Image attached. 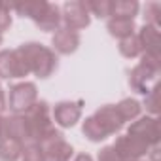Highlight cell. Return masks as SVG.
<instances>
[{"label": "cell", "instance_id": "25", "mask_svg": "<svg viewBox=\"0 0 161 161\" xmlns=\"http://www.w3.org/2000/svg\"><path fill=\"white\" fill-rule=\"evenodd\" d=\"M159 15H161V6L157 2H150L146 4L144 8V25H150V27H155L159 29Z\"/></svg>", "mask_w": 161, "mask_h": 161}, {"label": "cell", "instance_id": "14", "mask_svg": "<svg viewBox=\"0 0 161 161\" xmlns=\"http://www.w3.org/2000/svg\"><path fill=\"white\" fill-rule=\"evenodd\" d=\"M34 25L40 31H44V32H55V31H59L61 29V8L57 4L47 2V8L34 21Z\"/></svg>", "mask_w": 161, "mask_h": 161}, {"label": "cell", "instance_id": "17", "mask_svg": "<svg viewBox=\"0 0 161 161\" xmlns=\"http://www.w3.org/2000/svg\"><path fill=\"white\" fill-rule=\"evenodd\" d=\"M106 29H108L110 36H114L118 40H123V38H129V36L135 34L136 25H135L133 19H116V17H112V19H108Z\"/></svg>", "mask_w": 161, "mask_h": 161}, {"label": "cell", "instance_id": "13", "mask_svg": "<svg viewBox=\"0 0 161 161\" xmlns=\"http://www.w3.org/2000/svg\"><path fill=\"white\" fill-rule=\"evenodd\" d=\"M136 38L142 47V55H152V57H161L159 55V29L142 25L140 31L136 32Z\"/></svg>", "mask_w": 161, "mask_h": 161}, {"label": "cell", "instance_id": "20", "mask_svg": "<svg viewBox=\"0 0 161 161\" xmlns=\"http://www.w3.org/2000/svg\"><path fill=\"white\" fill-rule=\"evenodd\" d=\"M82 133H84L86 138L91 140V142H103V140L108 138V133L103 129V125H101L93 116H89V118L84 119V123H82Z\"/></svg>", "mask_w": 161, "mask_h": 161}, {"label": "cell", "instance_id": "6", "mask_svg": "<svg viewBox=\"0 0 161 161\" xmlns=\"http://www.w3.org/2000/svg\"><path fill=\"white\" fill-rule=\"evenodd\" d=\"M116 155L119 157V161H140L148 152H150V146L146 142H142L140 138L136 136H131V135H121L116 138V142L112 144Z\"/></svg>", "mask_w": 161, "mask_h": 161}, {"label": "cell", "instance_id": "28", "mask_svg": "<svg viewBox=\"0 0 161 161\" xmlns=\"http://www.w3.org/2000/svg\"><path fill=\"white\" fill-rule=\"evenodd\" d=\"M99 161H119V157L116 155V152H114V148L112 146H104L101 152H99V157H97Z\"/></svg>", "mask_w": 161, "mask_h": 161}, {"label": "cell", "instance_id": "26", "mask_svg": "<svg viewBox=\"0 0 161 161\" xmlns=\"http://www.w3.org/2000/svg\"><path fill=\"white\" fill-rule=\"evenodd\" d=\"M21 161H46V155H44L42 146H40V144H32V142H29V144L23 148Z\"/></svg>", "mask_w": 161, "mask_h": 161}, {"label": "cell", "instance_id": "7", "mask_svg": "<svg viewBox=\"0 0 161 161\" xmlns=\"http://www.w3.org/2000/svg\"><path fill=\"white\" fill-rule=\"evenodd\" d=\"M31 72L27 68V63L17 49H2L0 51V78L2 80L25 78Z\"/></svg>", "mask_w": 161, "mask_h": 161}, {"label": "cell", "instance_id": "16", "mask_svg": "<svg viewBox=\"0 0 161 161\" xmlns=\"http://www.w3.org/2000/svg\"><path fill=\"white\" fill-rule=\"evenodd\" d=\"M140 6L136 0H116V2H112V8H110V17H116V19H133L136 17Z\"/></svg>", "mask_w": 161, "mask_h": 161}, {"label": "cell", "instance_id": "10", "mask_svg": "<svg viewBox=\"0 0 161 161\" xmlns=\"http://www.w3.org/2000/svg\"><path fill=\"white\" fill-rule=\"evenodd\" d=\"M42 150H44V155H46V161H70L72 153H74V148L63 138V133L47 138L44 144H40Z\"/></svg>", "mask_w": 161, "mask_h": 161}, {"label": "cell", "instance_id": "22", "mask_svg": "<svg viewBox=\"0 0 161 161\" xmlns=\"http://www.w3.org/2000/svg\"><path fill=\"white\" fill-rule=\"evenodd\" d=\"M119 53L127 59H135V57H140L142 55V47H140V42L136 38V32L129 38H123L119 40Z\"/></svg>", "mask_w": 161, "mask_h": 161}, {"label": "cell", "instance_id": "24", "mask_svg": "<svg viewBox=\"0 0 161 161\" xmlns=\"http://www.w3.org/2000/svg\"><path fill=\"white\" fill-rule=\"evenodd\" d=\"M144 106H146V112H150L153 118H157V114H159V87L157 86H153L144 95Z\"/></svg>", "mask_w": 161, "mask_h": 161}, {"label": "cell", "instance_id": "27", "mask_svg": "<svg viewBox=\"0 0 161 161\" xmlns=\"http://www.w3.org/2000/svg\"><path fill=\"white\" fill-rule=\"evenodd\" d=\"M10 27H12V8L0 2V34L6 32Z\"/></svg>", "mask_w": 161, "mask_h": 161}, {"label": "cell", "instance_id": "18", "mask_svg": "<svg viewBox=\"0 0 161 161\" xmlns=\"http://www.w3.org/2000/svg\"><path fill=\"white\" fill-rule=\"evenodd\" d=\"M14 12H17L21 17H29V19H32V21H36L42 14H44V10L47 8V2L46 0H27V2H21V4H14V6H10Z\"/></svg>", "mask_w": 161, "mask_h": 161}, {"label": "cell", "instance_id": "23", "mask_svg": "<svg viewBox=\"0 0 161 161\" xmlns=\"http://www.w3.org/2000/svg\"><path fill=\"white\" fill-rule=\"evenodd\" d=\"M84 4H86L89 15H97L99 19H108L110 17L112 0H86Z\"/></svg>", "mask_w": 161, "mask_h": 161}, {"label": "cell", "instance_id": "11", "mask_svg": "<svg viewBox=\"0 0 161 161\" xmlns=\"http://www.w3.org/2000/svg\"><path fill=\"white\" fill-rule=\"evenodd\" d=\"M93 118L103 125V129L108 133V136L119 133L121 127L125 125V121H123V118L119 116L116 104H104V106H101V108L93 114Z\"/></svg>", "mask_w": 161, "mask_h": 161}, {"label": "cell", "instance_id": "1", "mask_svg": "<svg viewBox=\"0 0 161 161\" xmlns=\"http://www.w3.org/2000/svg\"><path fill=\"white\" fill-rule=\"evenodd\" d=\"M17 51L25 59L29 72L34 74L40 80L49 78L57 70V66H59V63H57L59 59H57L55 51L51 47H47V46L38 44V42H27V44L19 46Z\"/></svg>", "mask_w": 161, "mask_h": 161}, {"label": "cell", "instance_id": "8", "mask_svg": "<svg viewBox=\"0 0 161 161\" xmlns=\"http://www.w3.org/2000/svg\"><path fill=\"white\" fill-rule=\"evenodd\" d=\"M127 135L140 138L142 142H146L150 148L159 144V121L153 116H142L136 118V121H133L127 127Z\"/></svg>", "mask_w": 161, "mask_h": 161}, {"label": "cell", "instance_id": "9", "mask_svg": "<svg viewBox=\"0 0 161 161\" xmlns=\"http://www.w3.org/2000/svg\"><path fill=\"white\" fill-rule=\"evenodd\" d=\"M80 118H82V103H72V101H61L53 106V119L61 129L74 127Z\"/></svg>", "mask_w": 161, "mask_h": 161}, {"label": "cell", "instance_id": "31", "mask_svg": "<svg viewBox=\"0 0 161 161\" xmlns=\"http://www.w3.org/2000/svg\"><path fill=\"white\" fill-rule=\"evenodd\" d=\"M4 138V116H0V140Z\"/></svg>", "mask_w": 161, "mask_h": 161}, {"label": "cell", "instance_id": "30", "mask_svg": "<svg viewBox=\"0 0 161 161\" xmlns=\"http://www.w3.org/2000/svg\"><path fill=\"white\" fill-rule=\"evenodd\" d=\"M72 161H93V157H91L89 153H78Z\"/></svg>", "mask_w": 161, "mask_h": 161}, {"label": "cell", "instance_id": "12", "mask_svg": "<svg viewBox=\"0 0 161 161\" xmlns=\"http://www.w3.org/2000/svg\"><path fill=\"white\" fill-rule=\"evenodd\" d=\"M51 46H53V51H57L59 55H70L80 47V34L61 27L59 31H55L51 38Z\"/></svg>", "mask_w": 161, "mask_h": 161}, {"label": "cell", "instance_id": "2", "mask_svg": "<svg viewBox=\"0 0 161 161\" xmlns=\"http://www.w3.org/2000/svg\"><path fill=\"white\" fill-rule=\"evenodd\" d=\"M25 119V127H27V144H44L47 138L59 135L61 131L55 129L51 116H49V104L46 101L36 103L29 112L21 114Z\"/></svg>", "mask_w": 161, "mask_h": 161}, {"label": "cell", "instance_id": "29", "mask_svg": "<svg viewBox=\"0 0 161 161\" xmlns=\"http://www.w3.org/2000/svg\"><path fill=\"white\" fill-rule=\"evenodd\" d=\"M8 108V103H6V93H4V89L0 87V116H2V112Z\"/></svg>", "mask_w": 161, "mask_h": 161}, {"label": "cell", "instance_id": "21", "mask_svg": "<svg viewBox=\"0 0 161 161\" xmlns=\"http://www.w3.org/2000/svg\"><path fill=\"white\" fill-rule=\"evenodd\" d=\"M119 116L123 118V121H133L136 118H140V112H142V104L135 99H123L116 104Z\"/></svg>", "mask_w": 161, "mask_h": 161}, {"label": "cell", "instance_id": "19", "mask_svg": "<svg viewBox=\"0 0 161 161\" xmlns=\"http://www.w3.org/2000/svg\"><path fill=\"white\" fill-rule=\"evenodd\" d=\"M25 144L15 138H2L0 140V161H19Z\"/></svg>", "mask_w": 161, "mask_h": 161}, {"label": "cell", "instance_id": "32", "mask_svg": "<svg viewBox=\"0 0 161 161\" xmlns=\"http://www.w3.org/2000/svg\"><path fill=\"white\" fill-rule=\"evenodd\" d=\"M0 46H2V34H0Z\"/></svg>", "mask_w": 161, "mask_h": 161}, {"label": "cell", "instance_id": "15", "mask_svg": "<svg viewBox=\"0 0 161 161\" xmlns=\"http://www.w3.org/2000/svg\"><path fill=\"white\" fill-rule=\"evenodd\" d=\"M4 138H15L23 144L27 142V127L23 116H8L4 118Z\"/></svg>", "mask_w": 161, "mask_h": 161}, {"label": "cell", "instance_id": "4", "mask_svg": "<svg viewBox=\"0 0 161 161\" xmlns=\"http://www.w3.org/2000/svg\"><path fill=\"white\" fill-rule=\"evenodd\" d=\"M6 103H8V108L14 112V116H21L38 103V89L32 82L15 84L10 87V97Z\"/></svg>", "mask_w": 161, "mask_h": 161}, {"label": "cell", "instance_id": "5", "mask_svg": "<svg viewBox=\"0 0 161 161\" xmlns=\"http://www.w3.org/2000/svg\"><path fill=\"white\" fill-rule=\"evenodd\" d=\"M61 23H64V29L78 32V31L89 27L91 15L82 0H70V2H64L61 10Z\"/></svg>", "mask_w": 161, "mask_h": 161}, {"label": "cell", "instance_id": "3", "mask_svg": "<svg viewBox=\"0 0 161 161\" xmlns=\"http://www.w3.org/2000/svg\"><path fill=\"white\" fill-rule=\"evenodd\" d=\"M159 70H161V57L140 55V63L129 72V86L140 95H146L150 91L148 86L155 80Z\"/></svg>", "mask_w": 161, "mask_h": 161}]
</instances>
